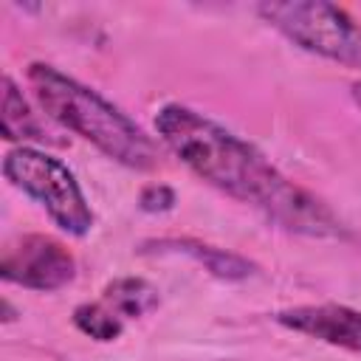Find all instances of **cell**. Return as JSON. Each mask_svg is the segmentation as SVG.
<instances>
[{
	"instance_id": "cell-3",
	"label": "cell",
	"mask_w": 361,
	"mask_h": 361,
	"mask_svg": "<svg viewBox=\"0 0 361 361\" xmlns=\"http://www.w3.org/2000/svg\"><path fill=\"white\" fill-rule=\"evenodd\" d=\"M257 14L296 48L344 68H361V23L324 0H265Z\"/></svg>"
},
{
	"instance_id": "cell-12",
	"label": "cell",
	"mask_w": 361,
	"mask_h": 361,
	"mask_svg": "<svg viewBox=\"0 0 361 361\" xmlns=\"http://www.w3.org/2000/svg\"><path fill=\"white\" fill-rule=\"evenodd\" d=\"M14 319H17V313H14L11 302H8V299H3V322H14Z\"/></svg>"
},
{
	"instance_id": "cell-13",
	"label": "cell",
	"mask_w": 361,
	"mask_h": 361,
	"mask_svg": "<svg viewBox=\"0 0 361 361\" xmlns=\"http://www.w3.org/2000/svg\"><path fill=\"white\" fill-rule=\"evenodd\" d=\"M350 96H353V102H355V104H358V107H361V79H358V82H353V85H350Z\"/></svg>"
},
{
	"instance_id": "cell-2",
	"label": "cell",
	"mask_w": 361,
	"mask_h": 361,
	"mask_svg": "<svg viewBox=\"0 0 361 361\" xmlns=\"http://www.w3.org/2000/svg\"><path fill=\"white\" fill-rule=\"evenodd\" d=\"M28 85L39 107L65 130L90 141L99 152L121 166L147 172L158 166V144L121 107L93 87L62 73L48 62L28 65Z\"/></svg>"
},
{
	"instance_id": "cell-10",
	"label": "cell",
	"mask_w": 361,
	"mask_h": 361,
	"mask_svg": "<svg viewBox=\"0 0 361 361\" xmlns=\"http://www.w3.org/2000/svg\"><path fill=\"white\" fill-rule=\"evenodd\" d=\"M73 324L85 336L96 338V341H116L121 336V330H124V319L118 313H113L104 302H85V305H79L73 310Z\"/></svg>"
},
{
	"instance_id": "cell-4",
	"label": "cell",
	"mask_w": 361,
	"mask_h": 361,
	"mask_svg": "<svg viewBox=\"0 0 361 361\" xmlns=\"http://www.w3.org/2000/svg\"><path fill=\"white\" fill-rule=\"evenodd\" d=\"M6 180L45 209V214L68 234L85 237L93 228V209L73 172L54 155L20 144L3 158Z\"/></svg>"
},
{
	"instance_id": "cell-9",
	"label": "cell",
	"mask_w": 361,
	"mask_h": 361,
	"mask_svg": "<svg viewBox=\"0 0 361 361\" xmlns=\"http://www.w3.org/2000/svg\"><path fill=\"white\" fill-rule=\"evenodd\" d=\"M102 302L121 319H138L152 313L161 305V296H158V288L141 276H118L104 285Z\"/></svg>"
},
{
	"instance_id": "cell-7",
	"label": "cell",
	"mask_w": 361,
	"mask_h": 361,
	"mask_svg": "<svg viewBox=\"0 0 361 361\" xmlns=\"http://www.w3.org/2000/svg\"><path fill=\"white\" fill-rule=\"evenodd\" d=\"M138 254H183L203 265L212 276L226 279V282H243L257 274V265L248 257H240L234 251L192 240V237H161V240H147L138 245Z\"/></svg>"
},
{
	"instance_id": "cell-1",
	"label": "cell",
	"mask_w": 361,
	"mask_h": 361,
	"mask_svg": "<svg viewBox=\"0 0 361 361\" xmlns=\"http://www.w3.org/2000/svg\"><path fill=\"white\" fill-rule=\"evenodd\" d=\"M155 130L166 149L200 180L257 209L271 226L319 240L347 234L338 214L322 197L285 178L254 144L209 116L169 102L155 113Z\"/></svg>"
},
{
	"instance_id": "cell-8",
	"label": "cell",
	"mask_w": 361,
	"mask_h": 361,
	"mask_svg": "<svg viewBox=\"0 0 361 361\" xmlns=\"http://www.w3.org/2000/svg\"><path fill=\"white\" fill-rule=\"evenodd\" d=\"M0 133L6 141H45L48 130L25 102L23 90L11 76L3 79V102H0Z\"/></svg>"
},
{
	"instance_id": "cell-11",
	"label": "cell",
	"mask_w": 361,
	"mask_h": 361,
	"mask_svg": "<svg viewBox=\"0 0 361 361\" xmlns=\"http://www.w3.org/2000/svg\"><path fill=\"white\" fill-rule=\"evenodd\" d=\"M138 206H141V212H149V214L169 212L175 206V189L166 186V183H149V186L141 189Z\"/></svg>"
},
{
	"instance_id": "cell-6",
	"label": "cell",
	"mask_w": 361,
	"mask_h": 361,
	"mask_svg": "<svg viewBox=\"0 0 361 361\" xmlns=\"http://www.w3.org/2000/svg\"><path fill=\"white\" fill-rule=\"evenodd\" d=\"M282 327L319 338L330 347H341L361 355V310L347 305L324 302V305H296L285 307L274 316Z\"/></svg>"
},
{
	"instance_id": "cell-5",
	"label": "cell",
	"mask_w": 361,
	"mask_h": 361,
	"mask_svg": "<svg viewBox=\"0 0 361 361\" xmlns=\"http://www.w3.org/2000/svg\"><path fill=\"white\" fill-rule=\"evenodd\" d=\"M0 276L6 282L48 293L73 282L76 259L59 240L45 234H25L6 245L0 259Z\"/></svg>"
}]
</instances>
